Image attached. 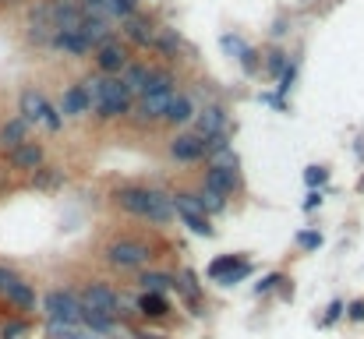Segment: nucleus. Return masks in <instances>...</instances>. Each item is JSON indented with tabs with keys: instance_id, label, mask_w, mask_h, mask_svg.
Here are the masks:
<instances>
[{
	"instance_id": "f257e3e1",
	"label": "nucleus",
	"mask_w": 364,
	"mask_h": 339,
	"mask_svg": "<svg viewBox=\"0 0 364 339\" xmlns=\"http://www.w3.org/2000/svg\"><path fill=\"white\" fill-rule=\"evenodd\" d=\"M85 92L92 96V106L103 121H114V117H124V113L131 110V92L128 85L117 78V75H99V78H85L82 82Z\"/></svg>"
},
{
	"instance_id": "f03ea898",
	"label": "nucleus",
	"mask_w": 364,
	"mask_h": 339,
	"mask_svg": "<svg viewBox=\"0 0 364 339\" xmlns=\"http://www.w3.org/2000/svg\"><path fill=\"white\" fill-rule=\"evenodd\" d=\"M174 85H177V82H174L170 71H152L145 92L138 96V117H142V121H163V113H167L170 99L177 96Z\"/></svg>"
},
{
	"instance_id": "7ed1b4c3",
	"label": "nucleus",
	"mask_w": 364,
	"mask_h": 339,
	"mask_svg": "<svg viewBox=\"0 0 364 339\" xmlns=\"http://www.w3.org/2000/svg\"><path fill=\"white\" fill-rule=\"evenodd\" d=\"M43 315L46 322H68V325H82V301L75 290H50L43 297Z\"/></svg>"
},
{
	"instance_id": "20e7f679",
	"label": "nucleus",
	"mask_w": 364,
	"mask_h": 339,
	"mask_svg": "<svg viewBox=\"0 0 364 339\" xmlns=\"http://www.w3.org/2000/svg\"><path fill=\"white\" fill-rule=\"evenodd\" d=\"M103 258H107V265H114V269H142L152 255L142 241H114V244H107Z\"/></svg>"
},
{
	"instance_id": "39448f33",
	"label": "nucleus",
	"mask_w": 364,
	"mask_h": 339,
	"mask_svg": "<svg viewBox=\"0 0 364 339\" xmlns=\"http://www.w3.org/2000/svg\"><path fill=\"white\" fill-rule=\"evenodd\" d=\"M78 301H82V308H92V311H110V315H117V290L110 287V282H103V279H92V282H85L82 287V294H78Z\"/></svg>"
},
{
	"instance_id": "423d86ee",
	"label": "nucleus",
	"mask_w": 364,
	"mask_h": 339,
	"mask_svg": "<svg viewBox=\"0 0 364 339\" xmlns=\"http://www.w3.org/2000/svg\"><path fill=\"white\" fill-rule=\"evenodd\" d=\"M114 202L128 212V216H138V219H149V212H152V202H156V191L152 188H138V184H131V188H121L117 195H114Z\"/></svg>"
},
{
	"instance_id": "0eeeda50",
	"label": "nucleus",
	"mask_w": 364,
	"mask_h": 339,
	"mask_svg": "<svg viewBox=\"0 0 364 339\" xmlns=\"http://www.w3.org/2000/svg\"><path fill=\"white\" fill-rule=\"evenodd\" d=\"M205 152H209V138H202L198 131H184L170 142V156L177 163H198Z\"/></svg>"
},
{
	"instance_id": "6e6552de",
	"label": "nucleus",
	"mask_w": 364,
	"mask_h": 339,
	"mask_svg": "<svg viewBox=\"0 0 364 339\" xmlns=\"http://www.w3.org/2000/svg\"><path fill=\"white\" fill-rule=\"evenodd\" d=\"M195 131H198L202 138L223 135V131H227V110H223V106H205V110H198V113H195Z\"/></svg>"
},
{
	"instance_id": "1a4fd4ad",
	"label": "nucleus",
	"mask_w": 364,
	"mask_h": 339,
	"mask_svg": "<svg viewBox=\"0 0 364 339\" xmlns=\"http://www.w3.org/2000/svg\"><path fill=\"white\" fill-rule=\"evenodd\" d=\"M46 103H50V99H46L39 89H22V96H18V117L29 121V124H39Z\"/></svg>"
},
{
	"instance_id": "9d476101",
	"label": "nucleus",
	"mask_w": 364,
	"mask_h": 339,
	"mask_svg": "<svg viewBox=\"0 0 364 339\" xmlns=\"http://www.w3.org/2000/svg\"><path fill=\"white\" fill-rule=\"evenodd\" d=\"M92 110V96L85 92V85H71L61 99V117H85Z\"/></svg>"
},
{
	"instance_id": "9b49d317",
	"label": "nucleus",
	"mask_w": 364,
	"mask_h": 339,
	"mask_svg": "<svg viewBox=\"0 0 364 339\" xmlns=\"http://www.w3.org/2000/svg\"><path fill=\"white\" fill-rule=\"evenodd\" d=\"M195 103H191V96H174L170 99V106H167V113H163V124H170V128H184V124H191L195 121Z\"/></svg>"
},
{
	"instance_id": "f8f14e48",
	"label": "nucleus",
	"mask_w": 364,
	"mask_h": 339,
	"mask_svg": "<svg viewBox=\"0 0 364 339\" xmlns=\"http://www.w3.org/2000/svg\"><path fill=\"white\" fill-rule=\"evenodd\" d=\"M96 53H99L96 61H99V71H103V75H117V71L128 68V53H124V46H117V43H103Z\"/></svg>"
},
{
	"instance_id": "ddd939ff",
	"label": "nucleus",
	"mask_w": 364,
	"mask_h": 339,
	"mask_svg": "<svg viewBox=\"0 0 364 339\" xmlns=\"http://www.w3.org/2000/svg\"><path fill=\"white\" fill-rule=\"evenodd\" d=\"M82 325L92 332V336H114L117 332V315L110 311H92V308H82Z\"/></svg>"
},
{
	"instance_id": "4468645a",
	"label": "nucleus",
	"mask_w": 364,
	"mask_h": 339,
	"mask_svg": "<svg viewBox=\"0 0 364 339\" xmlns=\"http://www.w3.org/2000/svg\"><path fill=\"white\" fill-rule=\"evenodd\" d=\"M205 188H213L216 195H234L237 188H241V177H237V170H230V166H213L209 170V177H205Z\"/></svg>"
},
{
	"instance_id": "2eb2a0df",
	"label": "nucleus",
	"mask_w": 364,
	"mask_h": 339,
	"mask_svg": "<svg viewBox=\"0 0 364 339\" xmlns=\"http://www.w3.org/2000/svg\"><path fill=\"white\" fill-rule=\"evenodd\" d=\"M50 43H54L57 50H64L68 56H85V53L92 50V43H89L78 29H71V32H54V36H50Z\"/></svg>"
},
{
	"instance_id": "dca6fc26",
	"label": "nucleus",
	"mask_w": 364,
	"mask_h": 339,
	"mask_svg": "<svg viewBox=\"0 0 364 339\" xmlns=\"http://www.w3.org/2000/svg\"><path fill=\"white\" fill-rule=\"evenodd\" d=\"M11 166L15 170H43V149L36 142H22L18 149H11Z\"/></svg>"
},
{
	"instance_id": "f3484780",
	"label": "nucleus",
	"mask_w": 364,
	"mask_h": 339,
	"mask_svg": "<svg viewBox=\"0 0 364 339\" xmlns=\"http://www.w3.org/2000/svg\"><path fill=\"white\" fill-rule=\"evenodd\" d=\"M138 311H142L145 318H152V322H160V318L170 315V301H167V294H149V290H142Z\"/></svg>"
},
{
	"instance_id": "a211bd4d",
	"label": "nucleus",
	"mask_w": 364,
	"mask_h": 339,
	"mask_svg": "<svg viewBox=\"0 0 364 339\" xmlns=\"http://www.w3.org/2000/svg\"><path fill=\"white\" fill-rule=\"evenodd\" d=\"M4 297H8V304H15L18 311H36V304H39V297H36V290H32V282H25V279H18Z\"/></svg>"
},
{
	"instance_id": "6ab92c4d",
	"label": "nucleus",
	"mask_w": 364,
	"mask_h": 339,
	"mask_svg": "<svg viewBox=\"0 0 364 339\" xmlns=\"http://www.w3.org/2000/svg\"><path fill=\"white\" fill-rule=\"evenodd\" d=\"M124 36H128L131 43H138V46H152L156 29H152V22H145V18L131 15V18H124Z\"/></svg>"
},
{
	"instance_id": "aec40b11",
	"label": "nucleus",
	"mask_w": 364,
	"mask_h": 339,
	"mask_svg": "<svg viewBox=\"0 0 364 339\" xmlns=\"http://www.w3.org/2000/svg\"><path fill=\"white\" fill-rule=\"evenodd\" d=\"M22 142H29V121L11 117L4 128H0V145H4V149H18Z\"/></svg>"
},
{
	"instance_id": "412c9836",
	"label": "nucleus",
	"mask_w": 364,
	"mask_h": 339,
	"mask_svg": "<svg viewBox=\"0 0 364 339\" xmlns=\"http://www.w3.org/2000/svg\"><path fill=\"white\" fill-rule=\"evenodd\" d=\"M177 216V205H174V195H163V191H156V202H152V212H149V223L156 226H167L170 219Z\"/></svg>"
},
{
	"instance_id": "4be33fe9",
	"label": "nucleus",
	"mask_w": 364,
	"mask_h": 339,
	"mask_svg": "<svg viewBox=\"0 0 364 339\" xmlns=\"http://www.w3.org/2000/svg\"><path fill=\"white\" fill-rule=\"evenodd\" d=\"M149 78H152V68H145V64H128L121 82L128 85V92H131V96H142V92H145V85H149Z\"/></svg>"
},
{
	"instance_id": "5701e85b",
	"label": "nucleus",
	"mask_w": 364,
	"mask_h": 339,
	"mask_svg": "<svg viewBox=\"0 0 364 339\" xmlns=\"http://www.w3.org/2000/svg\"><path fill=\"white\" fill-rule=\"evenodd\" d=\"M177 216H181V223L188 226L191 234H198V237H216V230L209 226V216H202V212H188V209H177Z\"/></svg>"
},
{
	"instance_id": "b1692460",
	"label": "nucleus",
	"mask_w": 364,
	"mask_h": 339,
	"mask_svg": "<svg viewBox=\"0 0 364 339\" xmlns=\"http://www.w3.org/2000/svg\"><path fill=\"white\" fill-rule=\"evenodd\" d=\"M174 287L184 294V301H188V304H202V287H198V279H195V272H191V269H184V272L174 279Z\"/></svg>"
},
{
	"instance_id": "393cba45",
	"label": "nucleus",
	"mask_w": 364,
	"mask_h": 339,
	"mask_svg": "<svg viewBox=\"0 0 364 339\" xmlns=\"http://www.w3.org/2000/svg\"><path fill=\"white\" fill-rule=\"evenodd\" d=\"M142 290H149V294H167V290H174V276H167V272H142Z\"/></svg>"
},
{
	"instance_id": "a878e982",
	"label": "nucleus",
	"mask_w": 364,
	"mask_h": 339,
	"mask_svg": "<svg viewBox=\"0 0 364 339\" xmlns=\"http://www.w3.org/2000/svg\"><path fill=\"white\" fill-rule=\"evenodd\" d=\"M152 46L160 50L163 56L177 53V46H181V36H177V29H160V32H156V39H152Z\"/></svg>"
},
{
	"instance_id": "bb28decb",
	"label": "nucleus",
	"mask_w": 364,
	"mask_h": 339,
	"mask_svg": "<svg viewBox=\"0 0 364 339\" xmlns=\"http://www.w3.org/2000/svg\"><path fill=\"white\" fill-rule=\"evenodd\" d=\"M195 198H198V205H202V212H205V216H213V212H220V209L227 205V198H223V195H216L213 188H202V195H195Z\"/></svg>"
},
{
	"instance_id": "cd10ccee",
	"label": "nucleus",
	"mask_w": 364,
	"mask_h": 339,
	"mask_svg": "<svg viewBox=\"0 0 364 339\" xmlns=\"http://www.w3.org/2000/svg\"><path fill=\"white\" fill-rule=\"evenodd\" d=\"M248 276H251V262H244V258H241V262H237L227 276H220L216 282H220V287H237V282H241V279H248Z\"/></svg>"
},
{
	"instance_id": "c85d7f7f",
	"label": "nucleus",
	"mask_w": 364,
	"mask_h": 339,
	"mask_svg": "<svg viewBox=\"0 0 364 339\" xmlns=\"http://www.w3.org/2000/svg\"><path fill=\"white\" fill-rule=\"evenodd\" d=\"M29 322L25 318H11V322H4V329H0V339H25L29 336Z\"/></svg>"
},
{
	"instance_id": "c756f323",
	"label": "nucleus",
	"mask_w": 364,
	"mask_h": 339,
	"mask_svg": "<svg viewBox=\"0 0 364 339\" xmlns=\"http://www.w3.org/2000/svg\"><path fill=\"white\" fill-rule=\"evenodd\" d=\"M237 262H241L237 255H223V258H213V262H209V279L216 282V279H220V276H227V272H230Z\"/></svg>"
},
{
	"instance_id": "7c9ffc66",
	"label": "nucleus",
	"mask_w": 364,
	"mask_h": 339,
	"mask_svg": "<svg viewBox=\"0 0 364 339\" xmlns=\"http://www.w3.org/2000/svg\"><path fill=\"white\" fill-rule=\"evenodd\" d=\"M135 8H138V0H107V15H114V18H131L135 15Z\"/></svg>"
},
{
	"instance_id": "2f4dec72",
	"label": "nucleus",
	"mask_w": 364,
	"mask_h": 339,
	"mask_svg": "<svg viewBox=\"0 0 364 339\" xmlns=\"http://www.w3.org/2000/svg\"><path fill=\"white\" fill-rule=\"evenodd\" d=\"M326 181H329V170H326V166H308V170H304V184H308L311 191H319Z\"/></svg>"
},
{
	"instance_id": "473e14b6",
	"label": "nucleus",
	"mask_w": 364,
	"mask_h": 339,
	"mask_svg": "<svg viewBox=\"0 0 364 339\" xmlns=\"http://www.w3.org/2000/svg\"><path fill=\"white\" fill-rule=\"evenodd\" d=\"M287 64H290V61H287V53H283V50H273V53H269V61H266V68H269L273 78H280V75L287 71Z\"/></svg>"
},
{
	"instance_id": "72a5a7b5",
	"label": "nucleus",
	"mask_w": 364,
	"mask_h": 339,
	"mask_svg": "<svg viewBox=\"0 0 364 339\" xmlns=\"http://www.w3.org/2000/svg\"><path fill=\"white\" fill-rule=\"evenodd\" d=\"M43 128H50V131H61V124H64V117H61V110H54L46 103V110H43V121H39Z\"/></svg>"
},
{
	"instance_id": "f704fd0d",
	"label": "nucleus",
	"mask_w": 364,
	"mask_h": 339,
	"mask_svg": "<svg viewBox=\"0 0 364 339\" xmlns=\"http://www.w3.org/2000/svg\"><path fill=\"white\" fill-rule=\"evenodd\" d=\"M280 282H287V279H283L280 272H269V276H266L262 282H255V297H262V294H269V290H276V287H280Z\"/></svg>"
},
{
	"instance_id": "c9c22d12",
	"label": "nucleus",
	"mask_w": 364,
	"mask_h": 339,
	"mask_svg": "<svg viewBox=\"0 0 364 339\" xmlns=\"http://www.w3.org/2000/svg\"><path fill=\"white\" fill-rule=\"evenodd\" d=\"M297 244L308 248V251H319V248H322V234H319V230H301V234H297Z\"/></svg>"
},
{
	"instance_id": "e433bc0d",
	"label": "nucleus",
	"mask_w": 364,
	"mask_h": 339,
	"mask_svg": "<svg viewBox=\"0 0 364 339\" xmlns=\"http://www.w3.org/2000/svg\"><path fill=\"white\" fill-rule=\"evenodd\" d=\"M237 56H241V68H244L248 75H255V71H258V50L241 46V53H237Z\"/></svg>"
},
{
	"instance_id": "4c0bfd02",
	"label": "nucleus",
	"mask_w": 364,
	"mask_h": 339,
	"mask_svg": "<svg viewBox=\"0 0 364 339\" xmlns=\"http://www.w3.org/2000/svg\"><path fill=\"white\" fill-rule=\"evenodd\" d=\"M22 276L15 272V269H8V265H0V294H8L11 287H15V282H18Z\"/></svg>"
},
{
	"instance_id": "58836bf2",
	"label": "nucleus",
	"mask_w": 364,
	"mask_h": 339,
	"mask_svg": "<svg viewBox=\"0 0 364 339\" xmlns=\"http://www.w3.org/2000/svg\"><path fill=\"white\" fill-rule=\"evenodd\" d=\"M343 311H347V308H343L340 301H333V304L326 308V322H329V325H333V322H340V318H343Z\"/></svg>"
},
{
	"instance_id": "ea45409f",
	"label": "nucleus",
	"mask_w": 364,
	"mask_h": 339,
	"mask_svg": "<svg viewBox=\"0 0 364 339\" xmlns=\"http://www.w3.org/2000/svg\"><path fill=\"white\" fill-rule=\"evenodd\" d=\"M347 318H354V322H364V301H354V304L347 308Z\"/></svg>"
},
{
	"instance_id": "a19ab883",
	"label": "nucleus",
	"mask_w": 364,
	"mask_h": 339,
	"mask_svg": "<svg viewBox=\"0 0 364 339\" xmlns=\"http://www.w3.org/2000/svg\"><path fill=\"white\" fill-rule=\"evenodd\" d=\"M319 205H322V195H319V191H308V198H304V209L311 212V209H319Z\"/></svg>"
},
{
	"instance_id": "79ce46f5",
	"label": "nucleus",
	"mask_w": 364,
	"mask_h": 339,
	"mask_svg": "<svg viewBox=\"0 0 364 339\" xmlns=\"http://www.w3.org/2000/svg\"><path fill=\"white\" fill-rule=\"evenodd\" d=\"M135 339H167V336H152V332H142V336H135Z\"/></svg>"
},
{
	"instance_id": "37998d69",
	"label": "nucleus",
	"mask_w": 364,
	"mask_h": 339,
	"mask_svg": "<svg viewBox=\"0 0 364 339\" xmlns=\"http://www.w3.org/2000/svg\"><path fill=\"white\" fill-rule=\"evenodd\" d=\"M354 152H357V156L364 159V142H354Z\"/></svg>"
},
{
	"instance_id": "c03bdc74",
	"label": "nucleus",
	"mask_w": 364,
	"mask_h": 339,
	"mask_svg": "<svg viewBox=\"0 0 364 339\" xmlns=\"http://www.w3.org/2000/svg\"><path fill=\"white\" fill-rule=\"evenodd\" d=\"M357 191H361V195H364V174H361V181H357Z\"/></svg>"
}]
</instances>
